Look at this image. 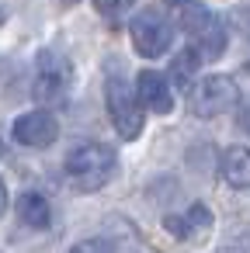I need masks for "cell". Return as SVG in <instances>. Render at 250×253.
<instances>
[{"label": "cell", "mask_w": 250, "mask_h": 253, "mask_svg": "<svg viewBox=\"0 0 250 253\" xmlns=\"http://www.w3.org/2000/svg\"><path fill=\"white\" fill-rule=\"evenodd\" d=\"M63 170H66V180L73 184V191L91 194V191H101L111 180V173H115V153L104 142H80V146L70 149Z\"/></svg>", "instance_id": "cell-1"}, {"label": "cell", "mask_w": 250, "mask_h": 253, "mask_svg": "<svg viewBox=\"0 0 250 253\" xmlns=\"http://www.w3.org/2000/svg\"><path fill=\"white\" fill-rule=\"evenodd\" d=\"M184 35H188V49L198 56V63H212L226 49V28L208 7L184 11Z\"/></svg>", "instance_id": "cell-2"}, {"label": "cell", "mask_w": 250, "mask_h": 253, "mask_svg": "<svg viewBox=\"0 0 250 253\" xmlns=\"http://www.w3.org/2000/svg\"><path fill=\"white\" fill-rule=\"evenodd\" d=\"M104 104H108V118H111L115 132H118L125 142H132V139L143 132L146 111H143V104L136 101L132 87H129L122 77H108V84H104Z\"/></svg>", "instance_id": "cell-3"}, {"label": "cell", "mask_w": 250, "mask_h": 253, "mask_svg": "<svg viewBox=\"0 0 250 253\" xmlns=\"http://www.w3.org/2000/svg\"><path fill=\"white\" fill-rule=\"evenodd\" d=\"M240 104V87L233 77H222V73H212V77H201L195 87H191V111L198 118H215V115H226Z\"/></svg>", "instance_id": "cell-4"}, {"label": "cell", "mask_w": 250, "mask_h": 253, "mask_svg": "<svg viewBox=\"0 0 250 253\" xmlns=\"http://www.w3.org/2000/svg\"><path fill=\"white\" fill-rule=\"evenodd\" d=\"M70 84H73V66L66 56L46 49L39 52V70H35V97L42 104H56L70 94Z\"/></svg>", "instance_id": "cell-5"}, {"label": "cell", "mask_w": 250, "mask_h": 253, "mask_svg": "<svg viewBox=\"0 0 250 253\" xmlns=\"http://www.w3.org/2000/svg\"><path fill=\"white\" fill-rule=\"evenodd\" d=\"M129 35H132V45L139 56L146 59H156L170 49V39H174V25L160 14V11H139L129 25Z\"/></svg>", "instance_id": "cell-6"}, {"label": "cell", "mask_w": 250, "mask_h": 253, "mask_svg": "<svg viewBox=\"0 0 250 253\" xmlns=\"http://www.w3.org/2000/svg\"><path fill=\"white\" fill-rule=\"evenodd\" d=\"M11 132H14V139H18L21 146H28V149H46V146L56 142L59 122H56L52 111H28V115H21V118L14 122Z\"/></svg>", "instance_id": "cell-7"}, {"label": "cell", "mask_w": 250, "mask_h": 253, "mask_svg": "<svg viewBox=\"0 0 250 253\" xmlns=\"http://www.w3.org/2000/svg\"><path fill=\"white\" fill-rule=\"evenodd\" d=\"M139 104H146V111H156V115H167L174 108V94H170V84L156 73V70H143L139 73Z\"/></svg>", "instance_id": "cell-8"}, {"label": "cell", "mask_w": 250, "mask_h": 253, "mask_svg": "<svg viewBox=\"0 0 250 253\" xmlns=\"http://www.w3.org/2000/svg\"><path fill=\"white\" fill-rule=\"evenodd\" d=\"M163 229L177 239H198V236H208L212 229V211L205 205H191L188 215H167L163 218Z\"/></svg>", "instance_id": "cell-9"}, {"label": "cell", "mask_w": 250, "mask_h": 253, "mask_svg": "<svg viewBox=\"0 0 250 253\" xmlns=\"http://www.w3.org/2000/svg\"><path fill=\"white\" fill-rule=\"evenodd\" d=\"M219 170L229 187H250V149L247 146H229L219 160Z\"/></svg>", "instance_id": "cell-10"}, {"label": "cell", "mask_w": 250, "mask_h": 253, "mask_svg": "<svg viewBox=\"0 0 250 253\" xmlns=\"http://www.w3.org/2000/svg\"><path fill=\"white\" fill-rule=\"evenodd\" d=\"M18 215H21V222L32 225V229H49V222H52L49 201H46L42 194H35V191H28V194L18 198Z\"/></svg>", "instance_id": "cell-11"}, {"label": "cell", "mask_w": 250, "mask_h": 253, "mask_svg": "<svg viewBox=\"0 0 250 253\" xmlns=\"http://www.w3.org/2000/svg\"><path fill=\"white\" fill-rule=\"evenodd\" d=\"M198 66H201V63H198V56H195L191 49H181V52L174 56V63H170V73H174V80H177V84L184 87V84L191 80V73H195Z\"/></svg>", "instance_id": "cell-12"}, {"label": "cell", "mask_w": 250, "mask_h": 253, "mask_svg": "<svg viewBox=\"0 0 250 253\" xmlns=\"http://www.w3.org/2000/svg\"><path fill=\"white\" fill-rule=\"evenodd\" d=\"M70 253H115V246H111L108 239H84V243H77Z\"/></svg>", "instance_id": "cell-13"}, {"label": "cell", "mask_w": 250, "mask_h": 253, "mask_svg": "<svg viewBox=\"0 0 250 253\" xmlns=\"http://www.w3.org/2000/svg\"><path fill=\"white\" fill-rule=\"evenodd\" d=\"M229 250H233V253H250V225H243V229H236V232H233Z\"/></svg>", "instance_id": "cell-14"}, {"label": "cell", "mask_w": 250, "mask_h": 253, "mask_svg": "<svg viewBox=\"0 0 250 253\" xmlns=\"http://www.w3.org/2000/svg\"><path fill=\"white\" fill-rule=\"evenodd\" d=\"M94 7H98L101 14H115V11L122 7V0H94Z\"/></svg>", "instance_id": "cell-15"}, {"label": "cell", "mask_w": 250, "mask_h": 253, "mask_svg": "<svg viewBox=\"0 0 250 253\" xmlns=\"http://www.w3.org/2000/svg\"><path fill=\"white\" fill-rule=\"evenodd\" d=\"M240 122H243V128H247V135H250V101L243 104V111H240Z\"/></svg>", "instance_id": "cell-16"}, {"label": "cell", "mask_w": 250, "mask_h": 253, "mask_svg": "<svg viewBox=\"0 0 250 253\" xmlns=\"http://www.w3.org/2000/svg\"><path fill=\"white\" fill-rule=\"evenodd\" d=\"M7 211V187H4V180H0V215Z\"/></svg>", "instance_id": "cell-17"}, {"label": "cell", "mask_w": 250, "mask_h": 253, "mask_svg": "<svg viewBox=\"0 0 250 253\" xmlns=\"http://www.w3.org/2000/svg\"><path fill=\"white\" fill-rule=\"evenodd\" d=\"M177 4H188V0H177Z\"/></svg>", "instance_id": "cell-18"}, {"label": "cell", "mask_w": 250, "mask_h": 253, "mask_svg": "<svg viewBox=\"0 0 250 253\" xmlns=\"http://www.w3.org/2000/svg\"><path fill=\"white\" fill-rule=\"evenodd\" d=\"M0 153H4V142H0Z\"/></svg>", "instance_id": "cell-19"}]
</instances>
